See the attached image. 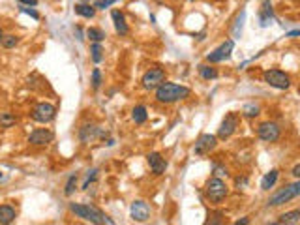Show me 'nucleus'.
Masks as SVG:
<instances>
[{
    "mask_svg": "<svg viewBox=\"0 0 300 225\" xmlns=\"http://www.w3.org/2000/svg\"><path fill=\"white\" fill-rule=\"evenodd\" d=\"M235 186H237V190H242V186H248V178L246 177H237V180H235Z\"/></svg>",
    "mask_w": 300,
    "mask_h": 225,
    "instance_id": "36",
    "label": "nucleus"
},
{
    "mask_svg": "<svg viewBox=\"0 0 300 225\" xmlns=\"http://www.w3.org/2000/svg\"><path fill=\"white\" fill-rule=\"evenodd\" d=\"M239 128V115L237 113H227L225 119L221 120L218 128V139H229Z\"/></svg>",
    "mask_w": 300,
    "mask_h": 225,
    "instance_id": "11",
    "label": "nucleus"
},
{
    "mask_svg": "<svg viewBox=\"0 0 300 225\" xmlns=\"http://www.w3.org/2000/svg\"><path fill=\"white\" fill-rule=\"evenodd\" d=\"M163 81H165V70L160 66L148 68L141 77V84H143L144 90H156Z\"/></svg>",
    "mask_w": 300,
    "mask_h": 225,
    "instance_id": "6",
    "label": "nucleus"
},
{
    "mask_svg": "<svg viewBox=\"0 0 300 225\" xmlns=\"http://www.w3.org/2000/svg\"><path fill=\"white\" fill-rule=\"evenodd\" d=\"M98 173H100L98 169H90V171L86 173V177H84V182H83V190H88V186H90V184H92V182H94V180L98 178Z\"/></svg>",
    "mask_w": 300,
    "mask_h": 225,
    "instance_id": "32",
    "label": "nucleus"
},
{
    "mask_svg": "<svg viewBox=\"0 0 300 225\" xmlns=\"http://www.w3.org/2000/svg\"><path fill=\"white\" fill-rule=\"evenodd\" d=\"M115 4V0H96L94 2V8L96 10H105V8H111Z\"/></svg>",
    "mask_w": 300,
    "mask_h": 225,
    "instance_id": "34",
    "label": "nucleus"
},
{
    "mask_svg": "<svg viewBox=\"0 0 300 225\" xmlns=\"http://www.w3.org/2000/svg\"><path fill=\"white\" fill-rule=\"evenodd\" d=\"M17 124V119H15V115L10 113V111H4V113H0V128H4V130H8V128H12Z\"/></svg>",
    "mask_w": 300,
    "mask_h": 225,
    "instance_id": "26",
    "label": "nucleus"
},
{
    "mask_svg": "<svg viewBox=\"0 0 300 225\" xmlns=\"http://www.w3.org/2000/svg\"><path fill=\"white\" fill-rule=\"evenodd\" d=\"M111 19H113V24H115V30L119 36H128L130 34V26L126 23V17L120 10H113L111 12Z\"/></svg>",
    "mask_w": 300,
    "mask_h": 225,
    "instance_id": "17",
    "label": "nucleus"
},
{
    "mask_svg": "<svg viewBox=\"0 0 300 225\" xmlns=\"http://www.w3.org/2000/svg\"><path fill=\"white\" fill-rule=\"evenodd\" d=\"M101 83H103L101 71H100V68H94V70H92V90H100Z\"/></svg>",
    "mask_w": 300,
    "mask_h": 225,
    "instance_id": "31",
    "label": "nucleus"
},
{
    "mask_svg": "<svg viewBox=\"0 0 300 225\" xmlns=\"http://www.w3.org/2000/svg\"><path fill=\"white\" fill-rule=\"evenodd\" d=\"M212 175L214 177H229V171H227V167L225 165H220V164H214L212 165Z\"/></svg>",
    "mask_w": 300,
    "mask_h": 225,
    "instance_id": "33",
    "label": "nucleus"
},
{
    "mask_svg": "<svg viewBox=\"0 0 300 225\" xmlns=\"http://www.w3.org/2000/svg\"><path fill=\"white\" fill-rule=\"evenodd\" d=\"M21 13H26V15H30L32 19H40V13H38L34 8H30V6H23V4H21Z\"/></svg>",
    "mask_w": 300,
    "mask_h": 225,
    "instance_id": "35",
    "label": "nucleus"
},
{
    "mask_svg": "<svg viewBox=\"0 0 300 225\" xmlns=\"http://www.w3.org/2000/svg\"><path fill=\"white\" fill-rule=\"evenodd\" d=\"M2 38H4V30H2V26H0V41H2Z\"/></svg>",
    "mask_w": 300,
    "mask_h": 225,
    "instance_id": "41",
    "label": "nucleus"
},
{
    "mask_svg": "<svg viewBox=\"0 0 300 225\" xmlns=\"http://www.w3.org/2000/svg\"><path fill=\"white\" fill-rule=\"evenodd\" d=\"M0 180H2V171H0Z\"/></svg>",
    "mask_w": 300,
    "mask_h": 225,
    "instance_id": "42",
    "label": "nucleus"
},
{
    "mask_svg": "<svg viewBox=\"0 0 300 225\" xmlns=\"http://www.w3.org/2000/svg\"><path fill=\"white\" fill-rule=\"evenodd\" d=\"M278 224H285V225H295L300 224V208H295V210H289V212L281 214Z\"/></svg>",
    "mask_w": 300,
    "mask_h": 225,
    "instance_id": "22",
    "label": "nucleus"
},
{
    "mask_svg": "<svg viewBox=\"0 0 300 225\" xmlns=\"http://www.w3.org/2000/svg\"><path fill=\"white\" fill-rule=\"evenodd\" d=\"M103 133H101V128L96 126V124H84L79 128V139L81 143L84 144H88V143H94L98 137H101Z\"/></svg>",
    "mask_w": 300,
    "mask_h": 225,
    "instance_id": "15",
    "label": "nucleus"
},
{
    "mask_svg": "<svg viewBox=\"0 0 300 225\" xmlns=\"http://www.w3.org/2000/svg\"><path fill=\"white\" fill-rule=\"evenodd\" d=\"M278 177H280V171H278V169L268 171V173L263 177V180H261V190L268 191L270 188H274V184L278 182Z\"/></svg>",
    "mask_w": 300,
    "mask_h": 225,
    "instance_id": "21",
    "label": "nucleus"
},
{
    "mask_svg": "<svg viewBox=\"0 0 300 225\" xmlns=\"http://www.w3.org/2000/svg\"><path fill=\"white\" fill-rule=\"evenodd\" d=\"M132 119H133V122H135V124H144V122L148 120V113H146V107H144V105L133 107Z\"/></svg>",
    "mask_w": 300,
    "mask_h": 225,
    "instance_id": "23",
    "label": "nucleus"
},
{
    "mask_svg": "<svg viewBox=\"0 0 300 225\" xmlns=\"http://www.w3.org/2000/svg\"><path fill=\"white\" fill-rule=\"evenodd\" d=\"M199 75L203 77L204 81H212L218 77V70L214 66H208V64H201L199 66Z\"/></svg>",
    "mask_w": 300,
    "mask_h": 225,
    "instance_id": "25",
    "label": "nucleus"
},
{
    "mask_svg": "<svg viewBox=\"0 0 300 225\" xmlns=\"http://www.w3.org/2000/svg\"><path fill=\"white\" fill-rule=\"evenodd\" d=\"M190 96H192V90L188 86L171 83V81H163L156 88V102L163 103V105H171V103H177L182 100H188Z\"/></svg>",
    "mask_w": 300,
    "mask_h": 225,
    "instance_id": "2",
    "label": "nucleus"
},
{
    "mask_svg": "<svg viewBox=\"0 0 300 225\" xmlns=\"http://www.w3.org/2000/svg\"><path fill=\"white\" fill-rule=\"evenodd\" d=\"M19 41H21V38L17 34H4L2 38V41H0V45L4 49H13L19 45Z\"/></svg>",
    "mask_w": 300,
    "mask_h": 225,
    "instance_id": "27",
    "label": "nucleus"
},
{
    "mask_svg": "<svg viewBox=\"0 0 300 225\" xmlns=\"http://www.w3.org/2000/svg\"><path fill=\"white\" fill-rule=\"evenodd\" d=\"M263 79H264V83L268 84V86L278 88V90H287L289 86H291V77H289L285 71L276 70V68L264 71Z\"/></svg>",
    "mask_w": 300,
    "mask_h": 225,
    "instance_id": "5",
    "label": "nucleus"
},
{
    "mask_svg": "<svg viewBox=\"0 0 300 225\" xmlns=\"http://www.w3.org/2000/svg\"><path fill=\"white\" fill-rule=\"evenodd\" d=\"M216 146H218V137L216 135H212V133H203V135H199V139L195 141L193 154L206 156V154H210Z\"/></svg>",
    "mask_w": 300,
    "mask_h": 225,
    "instance_id": "10",
    "label": "nucleus"
},
{
    "mask_svg": "<svg viewBox=\"0 0 300 225\" xmlns=\"http://www.w3.org/2000/svg\"><path fill=\"white\" fill-rule=\"evenodd\" d=\"M274 21V8H272V2L270 0H263L261 2V10H259V24L261 28L270 26Z\"/></svg>",
    "mask_w": 300,
    "mask_h": 225,
    "instance_id": "16",
    "label": "nucleus"
},
{
    "mask_svg": "<svg viewBox=\"0 0 300 225\" xmlns=\"http://www.w3.org/2000/svg\"><path fill=\"white\" fill-rule=\"evenodd\" d=\"M17 2H21L23 6H30V8H36L38 6V0H17Z\"/></svg>",
    "mask_w": 300,
    "mask_h": 225,
    "instance_id": "37",
    "label": "nucleus"
},
{
    "mask_svg": "<svg viewBox=\"0 0 300 225\" xmlns=\"http://www.w3.org/2000/svg\"><path fill=\"white\" fill-rule=\"evenodd\" d=\"M300 195V178L297 182H293V184H285L283 188H280L278 191L272 193V197L268 199L266 203V206H270V208H276V206H281V205H285V203L293 201L295 197H299Z\"/></svg>",
    "mask_w": 300,
    "mask_h": 225,
    "instance_id": "4",
    "label": "nucleus"
},
{
    "mask_svg": "<svg viewBox=\"0 0 300 225\" xmlns=\"http://www.w3.org/2000/svg\"><path fill=\"white\" fill-rule=\"evenodd\" d=\"M150 214H152V208H150V205L143 199H137V201L132 203V206H130V216H132L133 222H146L148 218H150Z\"/></svg>",
    "mask_w": 300,
    "mask_h": 225,
    "instance_id": "12",
    "label": "nucleus"
},
{
    "mask_svg": "<svg viewBox=\"0 0 300 225\" xmlns=\"http://www.w3.org/2000/svg\"><path fill=\"white\" fill-rule=\"evenodd\" d=\"M86 38L92 41V43H101L105 40V32L101 28H96V26H90L86 28Z\"/></svg>",
    "mask_w": 300,
    "mask_h": 225,
    "instance_id": "24",
    "label": "nucleus"
},
{
    "mask_svg": "<svg viewBox=\"0 0 300 225\" xmlns=\"http://www.w3.org/2000/svg\"><path fill=\"white\" fill-rule=\"evenodd\" d=\"M30 117L38 124H49L51 120L57 117V107L53 105V103H49V102H40V103L34 105Z\"/></svg>",
    "mask_w": 300,
    "mask_h": 225,
    "instance_id": "7",
    "label": "nucleus"
},
{
    "mask_svg": "<svg viewBox=\"0 0 300 225\" xmlns=\"http://www.w3.org/2000/svg\"><path fill=\"white\" fill-rule=\"evenodd\" d=\"M90 59H92L94 64H100L103 60V47H101V43H92L90 45Z\"/></svg>",
    "mask_w": 300,
    "mask_h": 225,
    "instance_id": "29",
    "label": "nucleus"
},
{
    "mask_svg": "<svg viewBox=\"0 0 300 225\" xmlns=\"http://www.w3.org/2000/svg\"><path fill=\"white\" fill-rule=\"evenodd\" d=\"M77 180H79V177H77L75 173L70 175L68 182H66V186H64V195H66V197H72L73 193H75V190H77Z\"/></svg>",
    "mask_w": 300,
    "mask_h": 225,
    "instance_id": "28",
    "label": "nucleus"
},
{
    "mask_svg": "<svg viewBox=\"0 0 300 225\" xmlns=\"http://www.w3.org/2000/svg\"><path fill=\"white\" fill-rule=\"evenodd\" d=\"M73 12L77 13V15H81V17H84V19H94V15H96V8L90 6V4H86V2H81V4H75Z\"/></svg>",
    "mask_w": 300,
    "mask_h": 225,
    "instance_id": "20",
    "label": "nucleus"
},
{
    "mask_svg": "<svg viewBox=\"0 0 300 225\" xmlns=\"http://www.w3.org/2000/svg\"><path fill=\"white\" fill-rule=\"evenodd\" d=\"M300 36V30H291V32H287V38H299Z\"/></svg>",
    "mask_w": 300,
    "mask_h": 225,
    "instance_id": "39",
    "label": "nucleus"
},
{
    "mask_svg": "<svg viewBox=\"0 0 300 225\" xmlns=\"http://www.w3.org/2000/svg\"><path fill=\"white\" fill-rule=\"evenodd\" d=\"M246 225V224H250V220H248V218H242V220H239V222H237V225Z\"/></svg>",
    "mask_w": 300,
    "mask_h": 225,
    "instance_id": "40",
    "label": "nucleus"
},
{
    "mask_svg": "<svg viewBox=\"0 0 300 225\" xmlns=\"http://www.w3.org/2000/svg\"><path fill=\"white\" fill-rule=\"evenodd\" d=\"M204 195H206V199H208L210 203L220 205L221 201L227 199V195H229L227 184H225L220 177L208 178L206 184H204Z\"/></svg>",
    "mask_w": 300,
    "mask_h": 225,
    "instance_id": "3",
    "label": "nucleus"
},
{
    "mask_svg": "<svg viewBox=\"0 0 300 225\" xmlns=\"http://www.w3.org/2000/svg\"><path fill=\"white\" fill-rule=\"evenodd\" d=\"M55 139V133L47 128H38L28 135V143L32 146H47L49 143H53Z\"/></svg>",
    "mask_w": 300,
    "mask_h": 225,
    "instance_id": "13",
    "label": "nucleus"
},
{
    "mask_svg": "<svg viewBox=\"0 0 300 225\" xmlns=\"http://www.w3.org/2000/svg\"><path fill=\"white\" fill-rule=\"evenodd\" d=\"M233 49H235V40H225L220 47H216L212 53H208V55H206V62H210V64H216V62H225V60L231 59Z\"/></svg>",
    "mask_w": 300,
    "mask_h": 225,
    "instance_id": "9",
    "label": "nucleus"
},
{
    "mask_svg": "<svg viewBox=\"0 0 300 225\" xmlns=\"http://www.w3.org/2000/svg\"><path fill=\"white\" fill-rule=\"evenodd\" d=\"M259 113H261V107L257 105V103H248V105H244V109H242V115L246 119H255Z\"/></svg>",
    "mask_w": 300,
    "mask_h": 225,
    "instance_id": "30",
    "label": "nucleus"
},
{
    "mask_svg": "<svg viewBox=\"0 0 300 225\" xmlns=\"http://www.w3.org/2000/svg\"><path fill=\"white\" fill-rule=\"evenodd\" d=\"M257 137L264 143H278L280 137H281V128L278 126L276 122H270V120L261 122L257 126Z\"/></svg>",
    "mask_w": 300,
    "mask_h": 225,
    "instance_id": "8",
    "label": "nucleus"
},
{
    "mask_svg": "<svg viewBox=\"0 0 300 225\" xmlns=\"http://www.w3.org/2000/svg\"><path fill=\"white\" fill-rule=\"evenodd\" d=\"M291 175H293V177H295V178H300V164H299V165H295V167H293V171H291Z\"/></svg>",
    "mask_w": 300,
    "mask_h": 225,
    "instance_id": "38",
    "label": "nucleus"
},
{
    "mask_svg": "<svg viewBox=\"0 0 300 225\" xmlns=\"http://www.w3.org/2000/svg\"><path fill=\"white\" fill-rule=\"evenodd\" d=\"M17 210L12 205H0V225H10L15 222Z\"/></svg>",
    "mask_w": 300,
    "mask_h": 225,
    "instance_id": "18",
    "label": "nucleus"
},
{
    "mask_svg": "<svg viewBox=\"0 0 300 225\" xmlns=\"http://www.w3.org/2000/svg\"><path fill=\"white\" fill-rule=\"evenodd\" d=\"M244 23H246V10H240L239 15L235 17V24L231 28L233 40H240L242 38V30H244Z\"/></svg>",
    "mask_w": 300,
    "mask_h": 225,
    "instance_id": "19",
    "label": "nucleus"
},
{
    "mask_svg": "<svg viewBox=\"0 0 300 225\" xmlns=\"http://www.w3.org/2000/svg\"><path fill=\"white\" fill-rule=\"evenodd\" d=\"M70 212L73 216H77L79 220L88 222V224H96V225H115V220L109 218L105 212H101L98 206L94 205H88V203H70Z\"/></svg>",
    "mask_w": 300,
    "mask_h": 225,
    "instance_id": "1",
    "label": "nucleus"
},
{
    "mask_svg": "<svg viewBox=\"0 0 300 225\" xmlns=\"http://www.w3.org/2000/svg\"><path fill=\"white\" fill-rule=\"evenodd\" d=\"M146 162H148L150 171H152L156 177L163 175V173L167 171V160L160 154V152H150V154L146 156Z\"/></svg>",
    "mask_w": 300,
    "mask_h": 225,
    "instance_id": "14",
    "label": "nucleus"
}]
</instances>
